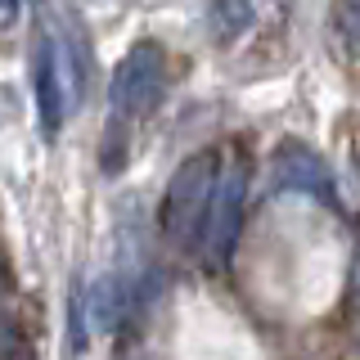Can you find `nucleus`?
Segmentation results:
<instances>
[{
	"label": "nucleus",
	"mask_w": 360,
	"mask_h": 360,
	"mask_svg": "<svg viewBox=\"0 0 360 360\" xmlns=\"http://www.w3.org/2000/svg\"><path fill=\"white\" fill-rule=\"evenodd\" d=\"M248 180H252L248 153H230L221 176H217V189H212V202H207V221H202V234H198V248H202V262L207 266H225L234 243H239Z\"/></svg>",
	"instance_id": "obj_2"
},
{
	"label": "nucleus",
	"mask_w": 360,
	"mask_h": 360,
	"mask_svg": "<svg viewBox=\"0 0 360 360\" xmlns=\"http://www.w3.org/2000/svg\"><path fill=\"white\" fill-rule=\"evenodd\" d=\"M162 86H167V59L153 41H140L122 54L117 72L108 82V99H112V112L122 117H149L162 99Z\"/></svg>",
	"instance_id": "obj_4"
},
{
	"label": "nucleus",
	"mask_w": 360,
	"mask_h": 360,
	"mask_svg": "<svg viewBox=\"0 0 360 360\" xmlns=\"http://www.w3.org/2000/svg\"><path fill=\"white\" fill-rule=\"evenodd\" d=\"M352 288H356V302H360V257H356V270H352Z\"/></svg>",
	"instance_id": "obj_11"
},
{
	"label": "nucleus",
	"mask_w": 360,
	"mask_h": 360,
	"mask_svg": "<svg viewBox=\"0 0 360 360\" xmlns=\"http://www.w3.org/2000/svg\"><path fill=\"white\" fill-rule=\"evenodd\" d=\"M0 360H37L32 347H27V338H22L5 315H0Z\"/></svg>",
	"instance_id": "obj_8"
},
{
	"label": "nucleus",
	"mask_w": 360,
	"mask_h": 360,
	"mask_svg": "<svg viewBox=\"0 0 360 360\" xmlns=\"http://www.w3.org/2000/svg\"><path fill=\"white\" fill-rule=\"evenodd\" d=\"M217 176H221V158L212 149L185 158V162L172 172L167 194H162V207H158V225H162L167 243H176V248L198 243L202 221H207L212 189H217Z\"/></svg>",
	"instance_id": "obj_1"
},
{
	"label": "nucleus",
	"mask_w": 360,
	"mask_h": 360,
	"mask_svg": "<svg viewBox=\"0 0 360 360\" xmlns=\"http://www.w3.org/2000/svg\"><path fill=\"white\" fill-rule=\"evenodd\" d=\"M270 180H275L279 189H297V194H311V198H333V176L329 167H324V158L307 149V144L288 140L279 144V153L270 158Z\"/></svg>",
	"instance_id": "obj_5"
},
{
	"label": "nucleus",
	"mask_w": 360,
	"mask_h": 360,
	"mask_svg": "<svg viewBox=\"0 0 360 360\" xmlns=\"http://www.w3.org/2000/svg\"><path fill=\"white\" fill-rule=\"evenodd\" d=\"M9 284V270H5V257H0V288Z\"/></svg>",
	"instance_id": "obj_12"
},
{
	"label": "nucleus",
	"mask_w": 360,
	"mask_h": 360,
	"mask_svg": "<svg viewBox=\"0 0 360 360\" xmlns=\"http://www.w3.org/2000/svg\"><path fill=\"white\" fill-rule=\"evenodd\" d=\"M18 5L22 0H0V32H9L18 22Z\"/></svg>",
	"instance_id": "obj_10"
},
{
	"label": "nucleus",
	"mask_w": 360,
	"mask_h": 360,
	"mask_svg": "<svg viewBox=\"0 0 360 360\" xmlns=\"http://www.w3.org/2000/svg\"><path fill=\"white\" fill-rule=\"evenodd\" d=\"M0 117H5V95H0Z\"/></svg>",
	"instance_id": "obj_13"
},
{
	"label": "nucleus",
	"mask_w": 360,
	"mask_h": 360,
	"mask_svg": "<svg viewBox=\"0 0 360 360\" xmlns=\"http://www.w3.org/2000/svg\"><path fill=\"white\" fill-rule=\"evenodd\" d=\"M86 307H90V324L95 329H117L122 307H127V288H122L117 275H99L86 292Z\"/></svg>",
	"instance_id": "obj_6"
},
{
	"label": "nucleus",
	"mask_w": 360,
	"mask_h": 360,
	"mask_svg": "<svg viewBox=\"0 0 360 360\" xmlns=\"http://www.w3.org/2000/svg\"><path fill=\"white\" fill-rule=\"evenodd\" d=\"M86 90L82 63H77L72 45L63 37H41V54H37V108H41V131L45 135H59L68 112L77 108Z\"/></svg>",
	"instance_id": "obj_3"
},
{
	"label": "nucleus",
	"mask_w": 360,
	"mask_h": 360,
	"mask_svg": "<svg viewBox=\"0 0 360 360\" xmlns=\"http://www.w3.org/2000/svg\"><path fill=\"white\" fill-rule=\"evenodd\" d=\"M248 22H252V0H217V9H212V27L221 41L239 37Z\"/></svg>",
	"instance_id": "obj_7"
},
{
	"label": "nucleus",
	"mask_w": 360,
	"mask_h": 360,
	"mask_svg": "<svg viewBox=\"0 0 360 360\" xmlns=\"http://www.w3.org/2000/svg\"><path fill=\"white\" fill-rule=\"evenodd\" d=\"M333 14H338V27H342V37L360 50V0H333Z\"/></svg>",
	"instance_id": "obj_9"
}]
</instances>
